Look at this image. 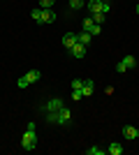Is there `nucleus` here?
Segmentation results:
<instances>
[{
    "mask_svg": "<svg viewBox=\"0 0 139 155\" xmlns=\"http://www.w3.org/2000/svg\"><path fill=\"white\" fill-rule=\"evenodd\" d=\"M77 42H79L77 32H65V35H63V46H65V49H72Z\"/></svg>",
    "mask_w": 139,
    "mask_h": 155,
    "instance_id": "20e7f679",
    "label": "nucleus"
},
{
    "mask_svg": "<svg viewBox=\"0 0 139 155\" xmlns=\"http://www.w3.org/2000/svg\"><path fill=\"white\" fill-rule=\"evenodd\" d=\"M84 86V79H72V91H81Z\"/></svg>",
    "mask_w": 139,
    "mask_h": 155,
    "instance_id": "a211bd4d",
    "label": "nucleus"
},
{
    "mask_svg": "<svg viewBox=\"0 0 139 155\" xmlns=\"http://www.w3.org/2000/svg\"><path fill=\"white\" fill-rule=\"evenodd\" d=\"M121 63L125 65V70H134V67H137V58H134V56H125Z\"/></svg>",
    "mask_w": 139,
    "mask_h": 155,
    "instance_id": "9b49d317",
    "label": "nucleus"
},
{
    "mask_svg": "<svg viewBox=\"0 0 139 155\" xmlns=\"http://www.w3.org/2000/svg\"><path fill=\"white\" fill-rule=\"evenodd\" d=\"M56 21V14L51 9H42V23H53Z\"/></svg>",
    "mask_w": 139,
    "mask_h": 155,
    "instance_id": "9d476101",
    "label": "nucleus"
},
{
    "mask_svg": "<svg viewBox=\"0 0 139 155\" xmlns=\"http://www.w3.org/2000/svg\"><path fill=\"white\" fill-rule=\"evenodd\" d=\"M81 97H84V95H81V91H72V100H74V102H79Z\"/></svg>",
    "mask_w": 139,
    "mask_h": 155,
    "instance_id": "5701e85b",
    "label": "nucleus"
},
{
    "mask_svg": "<svg viewBox=\"0 0 139 155\" xmlns=\"http://www.w3.org/2000/svg\"><path fill=\"white\" fill-rule=\"evenodd\" d=\"M137 14H139V5H137Z\"/></svg>",
    "mask_w": 139,
    "mask_h": 155,
    "instance_id": "393cba45",
    "label": "nucleus"
},
{
    "mask_svg": "<svg viewBox=\"0 0 139 155\" xmlns=\"http://www.w3.org/2000/svg\"><path fill=\"white\" fill-rule=\"evenodd\" d=\"M121 132H123V137H125V139H139V130L134 127V125H125Z\"/></svg>",
    "mask_w": 139,
    "mask_h": 155,
    "instance_id": "39448f33",
    "label": "nucleus"
},
{
    "mask_svg": "<svg viewBox=\"0 0 139 155\" xmlns=\"http://www.w3.org/2000/svg\"><path fill=\"white\" fill-rule=\"evenodd\" d=\"M40 77H42V72H40V70H30V72L26 74L28 84H37V81H40Z\"/></svg>",
    "mask_w": 139,
    "mask_h": 155,
    "instance_id": "1a4fd4ad",
    "label": "nucleus"
},
{
    "mask_svg": "<svg viewBox=\"0 0 139 155\" xmlns=\"http://www.w3.org/2000/svg\"><path fill=\"white\" fill-rule=\"evenodd\" d=\"M93 91H95V84H93L91 79H84V86H81V95L84 97H91Z\"/></svg>",
    "mask_w": 139,
    "mask_h": 155,
    "instance_id": "423d86ee",
    "label": "nucleus"
},
{
    "mask_svg": "<svg viewBox=\"0 0 139 155\" xmlns=\"http://www.w3.org/2000/svg\"><path fill=\"white\" fill-rule=\"evenodd\" d=\"M91 16H93V21H95V23H100V26L107 21V14H104V12H95V14H91Z\"/></svg>",
    "mask_w": 139,
    "mask_h": 155,
    "instance_id": "4468645a",
    "label": "nucleus"
},
{
    "mask_svg": "<svg viewBox=\"0 0 139 155\" xmlns=\"http://www.w3.org/2000/svg\"><path fill=\"white\" fill-rule=\"evenodd\" d=\"M21 146H23V150H33L35 146H37V134H35V130H26V134L21 139Z\"/></svg>",
    "mask_w": 139,
    "mask_h": 155,
    "instance_id": "f257e3e1",
    "label": "nucleus"
},
{
    "mask_svg": "<svg viewBox=\"0 0 139 155\" xmlns=\"http://www.w3.org/2000/svg\"><path fill=\"white\" fill-rule=\"evenodd\" d=\"M53 2H56V0H40V7H42V9H51Z\"/></svg>",
    "mask_w": 139,
    "mask_h": 155,
    "instance_id": "6ab92c4d",
    "label": "nucleus"
},
{
    "mask_svg": "<svg viewBox=\"0 0 139 155\" xmlns=\"http://www.w3.org/2000/svg\"><path fill=\"white\" fill-rule=\"evenodd\" d=\"M107 150H109L111 155H121V153H123V146H121L118 141H114V143H111V146H109Z\"/></svg>",
    "mask_w": 139,
    "mask_h": 155,
    "instance_id": "ddd939ff",
    "label": "nucleus"
},
{
    "mask_svg": "<svg viewBox=\"0 0 139 155\" xmlns=\"http://www.w3.org/2000/svg\"><path fill=\"white\" fill-rule=\"evenodd\" d=\"M86 153H88V155H104L107 150H104V148H98V146H93V148H88Z\"/></svg>",
    "mask_w": 139,
    "mask_h": 155,
    "instance_id": "f3484780",
    "label": "nucleus"
},
{
    "mask_svg": "<svg viewBox=\"0 0 139 155\" xmlns=\"http://www.w3.org/2000/svg\"><path fill=\"white\" fill-rule=\"evenodd\" d=\"M77 37H79V44L88 46V44H91V37H93V35H91V32H88V30H84V32H79Z\"/></svg>",
    "mask_w": 139,
    "mask_h": 155,
    "instance_id": "f8f14e48",
    "label": "nucleus"
},
{
    "mask_svg": "<svg viewBox=\"0 0 139 155\" xmlns=\"http://www.w3.org/2000/svg\"><path fill=\"white\" fill-rule=\"evenodd\" d=\"M70 120H72V114H70V109H67V107L58 109V120H56V125H70Z\"/></svg>",
    "mask_w": 139,
    "mask_h": 155,
    "instance_id": "f03ea898",
    "label": "nucleus"
},
{
    "mask_svg": "<svg viewBox=\"0 0 139 155\" xmlns=\"http://www.w3.org/2000/svg\"><path fill=\"white\" fill-rule=\"evenodd\" d=\"M16 86H19V88H28L30 84H28V79H26V77H21L19 81H16Z\"/></svg>",
    "mask_w": 139,
    "mask_h": 155,
    "instance_id": "412c9836",
    "label": "nucleus"
},
{
    "mask_svg": "<svg viewBox=\"0 0 139 155\" xmlns=\"http://www.w3.org/2000/svg\"><path fill=\"white\" fill-rule=\"evenodd\" d=\"M86 49H88V46H84V44H79V42H77V44L70 49V53H72L74 58H84V56H86Z\"/></svg>",
    "mask_w": 139,
    "mask_h": 155,
    "instance_id": "0eeeda50",
    "label": "nucleus"
},
{
    "mask_svg": "<svg viewBox=\"0 0 139 155\" xmlns=\"http://www.w3.org/2000/svg\"><path fill=\"white\" fill-rule=\"evenodd\" d=\"M102 12L109 14V12H111V5H109V2H102Z\"/></svg>",
    "mask_w": 139,
    "mask_h": 155,
    "instance_id": "b1692460",
    "label": "nucleus"
},
{
    "mask_svg": "<svg viewBox=\"0 0 139 155\" xmlns=\"http://www.w3.org/2000/svg\"><path fill=\"white\" fill-rule=\"evenodd\" d=\"M81 23H84V30H88V28H91L93 23H95V21H93V16H91V19H84Z\"/></svg>",
    "mask_w": 139,
    "mask_h": 155,
    "instance_id": "4be33fe9",
    "label": "nucleus"
},
{
    "mask_svg": "<svg viewBox=\"0 0 139 155\" xmlns=\"http://www.w3.org/2000/svg\"><path fill=\"white\" fill-rule=\"evenodd\" d=\"M100 30H102V26H100V23H93V26L88 28V32H91V35H100Z\"/></svg>",
    "mask_w": 139,
    "mask_h": 155,
    "instance_id": "aec40b11",
    "label": "nucleus"
},
{
    "mask_svg": "<svg viewBox=\"0 0 139 155\" xmlns=\"http://www.w3.org/2000/svg\"><path fill=\"white\" fill-rule=\"evenodd\" d=\"M30 16H33V21H37V23H42V7H35Z\"/></svg>",
    "mask_w": 139,
    "mask_h": 155,
    "instance_id": "2eb2a0df",
    "label": "nucleus"
},
{
    "mask_svg": "<svg viewBox=\"0 0 139 155\" xmlns=\"http://www.w3.org/2000/svg\"><path fill=\"white\" fill-rule=\"evenodd\" d=\"M63 107H65V102H63L60 97H51V100L44 104V109H46V111H58V109H63Z\"/></svg>",
    "mask_w": 139,
    "mask_h": 155,
    "instance_id": "7ed1b4c3",
    "label": "nucleus"
},
{
    "mask_svg": "<svg viewBox=\"0 0 139 155\" xmlns=\"http://www.w3.org/2000/svg\"><path fill=\"white\" fill-rule=\"evenodd\" d=\"M102 2H104V0H88V12L91 14L102 12Z\"/></svg>",
    "mask_w": 139,
    "mask_h": 155,
    "instance_id": "6e6552de",
    "label": "nucleus"
},
{
    "mask_svg": "<svg viewBox=\"0 0 139 155\" xmlns=\"http://www.w3.org/2000/svg\"><path fill=\"white\" fill-rule=\"evenodd\" d=\"M86 5V0H70V9H81Z\"/></svg>",
    "mask_w": 139,
    "mask_h": 155,
    "instance_id": "dca6fc26",
    "label": "nucleus"
}]
</instances>
